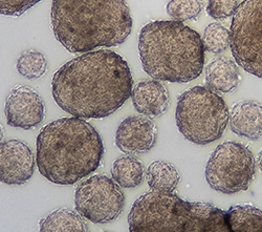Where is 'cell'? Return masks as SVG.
Segmentation results:
<instances>
[{
  "label": "cell",
  "instance_id": "6da1fadb",
  "mask_svg": "<svg viewBox=\"0 0 262 232\" xmlns=\"http://www.w3.org/2000/svg\"><path fill=\"white\" fill-rule=\"evenodd\" d=\"M134 78L126 59L112 50L81 54L55 73L52 93L58 107L80 119H103L131 97Z\"/></svg>",
  "mask_w": 262,
  "mask_h": 232
},
{
  "label": "cell",
  "instance_id": "7a4b0ae2",
  "mask_svg": "<svg viewBox=\"0 0 262 232\" xmlns=\"http://www.w3.org/2000/svg\"><path fill=\"white\" fill-rule=\"evenodd\" d=\"M128 226L129 232H262V210L250 204L224 210L150 191L131 207Z\"/></svg>",
  "mask_w": 262,
  "mask_h": 232
},
{
  "label": "cell",
  "instance_id": "3957f363",
  "mask_svg": "<svg viewBox=\"0 0 262 232\" xmlns=\"http://www.w3.org/2000/svg\"><path fill=\"white\" fill-rule=\"evenodd\" d=\"M51 24L65 50L84 54L122 45L134 21L126 0H53Z\"/></svg>",
  "mask_w": 262,
  "mask_h": 232
},
{
  "label": "cell",
  "instance_id": "277c9868",
  "mask_svg": "<svg viewBox=\"0 0 262 232\" xmlns=\"http://www.w3.org/2000/svg\"><path fill=\"white\" fill-rule=\"evenodd\" d=\"M104 153V142L98 131L76 117L45 125L36 141L38 171L57 185H73L95 173Z\"/></svg>",
  "mask_w": 262,
  "mask_h": 232
},
{
  "label": "cell",
  "instance_id": "5b68a950",
  "mask_svg": "<svg viewBox=\"0 0 262 232\" xmlns=\"http://www.w3.org/2000/svg\"><path fill=\"white\" fill-rule=\"evenodd\" d=\"M205 53L201 35L178 21H151L139 35L143 70L156 80L185 83L199 78Z\"/></svg>",
  "mask_w": 262,
  "mask_h": 232
},
{
  "label": "cell",
  "instance_id": "8992f818",
  "mask_svg": "<svg viewBox=\"0 0 262 232\" xmlns=\"http://www.w3.org/2000/svg\"><path fill=\"white\" fill-rule=\"evenodd\" d=\"M229 117L223 97L207 87H193L179 97L176 112L178 129L194 144L207 145L220 139Z\"/></svg>",
  "mask_w": 262,
  "mask_h": 232
},
{
  "label": "cell",
  "instance_id": "52a82bcc",
  "mask_svg": "<svg viewBox=\"0 0 262 232\" xmlns=\"http://www.w3.org/2000/svg\"><path fill=\"white\" fill-rule=\"evenodd\" d=\"M256 174V160L246 145L226 141L211 154L206 166V179L218 193L234 195L249 189Z\"/></svg>",
  "mask_w": 262,
  "mask_h": 232
},
{
  "label": "cell",
  "instance_id": "ba28073f",
  "mask_svg": "<svg viewBox=\"0 0 262 232\" xmlns=\"http://www.w3.org/2000/svg\"><path fill=\"white\" fill-rule=\"evenodd\" d=\"M230 48L239 67L262 79V0H244L233 16Z\"/></svg>",
  "mask_w": 262,
  "mask_h": 232
},
{
  "label": "cell",
  "instance_id": "9c48e42d",
  "mask_svg": "<svg viewBox=\"0 0 262 232\" xmlns=\"http://www.w3.org/2000/svg\"><path fill=\"white\" fill-rule=\"evenodd\" d=\"M75 207L81 217L93 223H111L122 215L125 196L113 179L95 175L77 187Z\"/></svg>",
  "mask_w": 262,
  "mask_h": 232
},
{
  "label": "cell",
  "instance_id": "30bf717a",
  "mask_svg": "<svg viewBox=\"0 0 262 232\" xmlns=\"http://www.w3.org/2000/svg\"><path fill=\"white\" fill-rule=\"evenodd\" d=\"M5 114L12 128L30 131L45 120L46 104L33 88L17 86L6 99Z\"/></svg>",
  "mask_w": 262,
  "mask_h": 232
},
{
  "label": "cell",
  "instance_id": "8fae6325",
  "mask_svg": "<svg viewBox=\"0 0 262 232\" xmlns=\"http://www.w3.org/2000/svg\"><path fill=\"white\" fill-rule=\"evenodd\" d=\"M35 172V158L24 141L11 139L0 142V182L10 186L28 183Z\"/></svg>",
  "mask_w": 262,
  "mask_h": 232
},
{
  "label": "cell",
  "instance_id": "7c38bea8",
  "mask_svg": "<svg viewBox=\"0 0 262 232\" xmlns=\"http://www.w3.org/2000/svg\"><path fill=\"white\" fill-rule=\"evenodd\" d=\"M158 140L157 125L145 116L124 119L116 133V145L127 155L144 154L154 149Z\"/></svg>",
  "mask_w": 262,
  "mask_h": 232
},
{
  "label": "cell",
  "instance_id": "4fadbf2b",
  "mask_svg": "<svg viewBox=\"0 0 262 232\" xmlns=\"http://www.w3.org/2000/svg\"><path fill=\"white\" fill-rule=\"evenodd\" d=\"M131 99L137 112L146 117H159L170 105L168 89L156 79H143L137 82L131 92Z\"/></svg>",
  "mask_w": 262,
  "mask_h": 232
},
{
  "label": "cell",
  "instance_id": "5bb4252c",
  "mask_svg": "<svg viewBox=\"0 0 262 232\" xmlns=\"http://www.w3.org/2000/svg\"><path fill=\"white\" fill-rule=\"evenodd\" d=\"M231 131L250 140L262 137V103L245 100L235 103L230 112Z\"/></svg>",
  "mask_w": 262,
  "mask_h": 232
},
{
  "label": "cell",
  "instance_id": "9a60e30c",
  "mask_svg": "<svg viewBox=\"0 0 262 232\" xmlns=\"http://www.w3.org/2000/svg\"><path fill=\"white\" fill-rule=\"evenodd\" d=\"M206 87L215 93H231L239 84L240 72L236 62L227 57L213 59L205 69Z\"/></svg>",
  "mask_w": 262,
  "mask_h": 232
},
{
  "label": "cell",
  "instance_id": "2e32d148",
  "mask_svg": "<svg viewBox=\"0 0 262 232\" xmlns=\"http://www.w3.org/2000/svg\"><path fill=\"white\" fill-rule=\"evenodd\" d=\"M39 232H89V228L74 210L58 208L40 221Z\"/></svg>",
  "mask_w": 262,
  "mask_h": 232
},
{
  "label": "cell",
  "instance_id": "e0dca14e",
  "mask_svg": "<svg viewBox=\"0 0 262 232\" xmlns=\"http://www.w3.org/2000/svg\"><path fill=\"white\" fill-rule=\"evenodd\" d=\"M146 178L151 191L158 193H173L181 181L178 168L163 160L152 162L148 166Z\"/></svg>",
  "mask_w": 262,
  "mask_h": 232
},
{
  "label": "cell",
  "instance_id": "ac0fdd59",
  "mask_svg": "<svg viewBox=\"0 0 262 232\" xmlns=\"http://www.w3.org/2000/svg\"><path fill=\"white\" fill-rule=\"evenodd\" d=\"M112 178L122 188H135L144 180V166L134 156L118 158L112 166Z\"/></svg>",
  "mask_w": 262,
  "mask_h": 232
},
{
  "label": "cell",
  "instance_id": "d6986e66",
  "mask_svg": "<svg viewBox=\"0 0 262 232\" xmlns=\"http://www.w3.org/2000/svg\"><path fill=\"white\" fill-rule=\"evenodd\" d=\"M17 71L28 79H39L48 71V60L45 54L37 50H27L17 60Z\"/></svg>",
  "mask_w": 262,
  "mask_h": 232
},
{
  "label": "cell",
  "instance_id": "ffe728a7",
  "mask_svg": "<svg viewBox=\"0 0 262 232\" xmlns=\"http://www.w3.org/2000/svg\"><path fill=\"white\" fill-rule=\"evenodd\" d=\"M206 51L221 54L230 47V31L220 23L208 25L202 37Z\"/></svg>",
  "mask_w": 262,
  "mask_h": 232
},
{
  "label": "cell",
  "instance_id": "44dd1931",
  "mask_svg": "<svg viewBox=\"0 0 262 232\" xmlns=\"http://www.w3.org/2000/svg\"><path fill=\"white\" fill-rule=\"evenodd\" d=\"M203 9V0H169L166 6L167 14L178 23L198 18Z\"/></svg>",
  "mask_w": 262,
  "mask_h": 232
},
{
  "label": "cell",
  "instance_id": "7402d4cb",
  "mask_svg": "<svg viewBox=\"0 0 262 232\" xmlns=\"http://www.w3.org/2000/svg\"><path fill=\"white\" fill-rule=\"evenodd\" d=\"M240 4V0H207L206 11L213 19L222 20L234 16Z\"/></svg>",
  "mask_w": 262,
  "mask_h": 232
},
{
  "label": "cell",
  "instance_id": "603a6c76",
  "mask_svg": "<svg viewBox=\"0 0 262 232\" xmlns=\"http://www.w3.org/2000/svg\"><path fill=\"white\" fill-rule=\"evenodd\" d=\"M40 2L41 0H0V14L19 17Z\"/></svg>",
  "mask_w": 262,
  "mask_h": 232
},
{
  "label": "cell",
  "instance_id": "cb8c5ba5",
  "mask_svg": "<svg viewBox=\"0 0 262 232\" xmlns=\"http://www.w3.org/2000/svg\"><path fill=\"white\" fill-rule=\"evenodd\" d=\"M257 161H258V166L260 168V171L262 173V151L258 154V158H257Z\"/></svg>",
  "mask_w": 262,
  "mask_h": 232
},
{
  "label": "cell",
  "instance_id": "d4e9b609",
  "mask_svg": "<svg viewBox=\"0 0 262 232\" xmlns=\"http://www.w3.org/2000/svg\"><path fill=\"white\" fill-rule=\"evenodd\" d=\"M4 134H5V132H4V128H3V125L0 124V142L3 141V139H4Z\"/></svg>",
  "mask_w": 262,
  "mask_h": 232
},
{
  "label": "cell",
  "instance_id": "484cf974",
  "mask_svg": "<svg viewBox=\"0 0 262 232\" xmlns=\"http://www.w3.org/2000/svg\"><path fill=\"white\" fill-rule=\"evenodd\" d=\"M103 232H108V231H103Z\"/></svg>",
  "mask_w": 262,
  "mask_h": 232
}]
</instances>
